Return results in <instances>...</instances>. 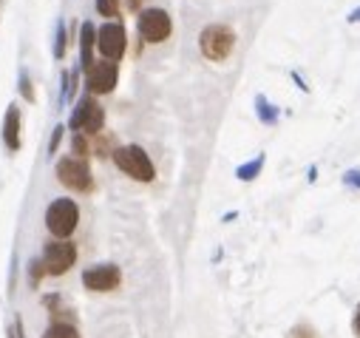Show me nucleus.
Masks as SVG:
<instances>
[{"label":"nucleus","instance_id":"obj_1","mask_svg":"<svg viewBox=\"0 0 360 338\" xmlns=\"http://www.w3.org/2000/svg\"><path fill=\"white\" fill-rule=\"evenodd\" d=\"M236 49V32L224 23H210L199 35V51L210 63H224Z\"/></svg>","mask_w":360,"mask_h":338},{"label":"nucleus","instance_id":"obj_2","mask_svg":"<svg viewBox=\"0 0 360 338\" xmlns=\"http://www.w3.org/2000/svg\"><path fill=\"white\" fill-rule=\"evenodd\" d=\"M114 162H117V168L122 174H128L136 182H153V177H156V168H153L150 156L139 145H120V148H114Z\"/></svg>","mask_w":360,"mask_h":338},{"label":"nucleus","instance_id":"obj_3","mask_svg":"<svg viewBox=\"0 0 360 338\" xmlns=\"http://www.w3.org/2000/svg\"><path fill=\"white\" fill-rule=\"evenodd\" d=\"M68 128L74 131V134H85V137H97V134H103V128H105V111H103V106L97 103V97H82L79 103H77V108H74V114H71V120H68Z\"/></svg>","mask_w":360,"mask_h":338},{"label":"nucleus","instance_id":"obj_4","mask_svg":"<svg viewBox=\"0 0 360 338\" xmlns=\"http://www.w3.org/2000/svg\"><path fill=\"white\" fill-rule=\"evenodd\" d=\"M79 225V205L74 199H54L46 208V227L54 239H68Z\"/></svg>","mask_w":360,"mask_h":338},{"label":"nucleus","instance_id":"obj_5","mask_svg":"<svg viewBox=\"0 0 360 338\" xmlns=\"http://www.w3.org/2000/svg\"><path fill=\"white\" fill-rule=\"evenodd\" d=\"M57 180H60V185H65L74 194H91L94 191L91 168H88L85 159H77V156H65L57 162Z\"/></svg>","mask_w":360,"mask_h":338},{"label":"nucleus","instance_id":"obj_6","mask_svg":"<svg viewBox=\"0 0 360 338\" xmlns=\"http://www.w3.org/2000/svg\"><path fill=\"white\" fill-rule=\"evenodd\" d=\"M74 262H77V247L68 239H54L43 247L40 268L46 276H63L74 268Z\"/></svg>","mask_w":360,"mask_h":338},{"label":"nucleus","instance_id":"obj_7","mask_svg":"<svg viewBox=\"0 0 360 338\" xmlns=\"http://www.w3.org/2000/svg\"><path fill=\"white\" fill-rule=\"evenodd\" d=\"M136 29H139V37L148 40V43H165L173 32V20L165 9H145L139 12V20H136Z\"/></svg>","mask_w":360,"mask_h":338},{"label":"nucleus","instance_id":"obj_8","mask_svg":"<svg viewBox=\"0 0 360 338\" xmlns=\"http://www.w3.org/2000/svg\"><path fill=\"white\" fill-rule=\"evenodd\" d=\"M97 49H100V54L105 57V60H120L122 54H125V49H128V35H125V26L122 23H105V26H100L97 29Z\"/></svg>","mask_w":360,"mask_h":338},{"label":"nucleus","instance_id":"obj_9","mask_svg":"<svg viewBox=\"0 0 360 338\" xmlns=\"http://www.w3.org/2000/svg\"><path fill=\"white\" fill-rule=\"evenodd\" d=\"M117 77H120V65L111 63V60H103V63H94L85 71V86H88V92H91V97L111 94L114 86H117Z\"/></svg>","mask_w":360,"mask_h":338},{"label":"nucleus","instance_id":"obj_10","mask_svg":"<svg viewBox=\"0 0 360 338\" xmlns=\"http://www.w3.org/2000/svg\"><path fill=\"white\" fill-rule=\"evenodd\" d=\"M82 284L94 293H111L122 284V270L117 265H94L82 273Z\"/></svg>","mask_w":360,"mask_h":338},{"label":"nucleus","instance_id":"obj_11","mask_svg":"<svg viewBox=\"0 0 360 338\" xmlns=\"http://www.w3.org/2000/svg\"><path fill=\"white\" fill-rule=\"evenodd\" d=\"M94 49H97V29H94V23H82V29H79V65L85 71L94 65Z\"/></svg>","mask_w":360,"mask_h":338},{"label":"nucleus","instance_id":"obj_12","mask_svg":"<svg viewBox=\"0 0 360 338\" xmlns=\"http://www.w3.org/2000/svg\"><path fill=\"white\" fill-rule=\"evenodd\" d=\"M4 142L9 151H20V108L12 103L6 108V117H4Z\"/></svg>","mask_w":360,"mask_h":338},{"label":"nucleus","instance_id":"obj_13","mask_svg":"<svg viewBox=\"0 0 360 338\" xmlns=\"http://www.w3.org/2000/svg\"><path fill=\"white\" fill-rule=\"evenodd\" d=\"M43 338H79V332H77V327L68 324V321H54V324L43 332Z\"/></svg>","mask_w":360,"mask_h":338},{"label":"nucleus","instance_id":"obj_14","mask_svg":"<svg viewBox=\"0 0 360 338\" xmlns=\"http://www.w3.org/2000/svg\"><path fill=\"white\" fill-rule=\"evenodd\" d=\"M261 168H264V156H255L252 162H247V165H241V168H238L236 177H238L241 182H250V180H255V177L261 174Z\"/></svg>","mask_w":360,"mask_h":338},{"label":"nucleus","instance_id":"obj_15","mask_svg":"<svg viewBox=\"0 0 360 338\" xmlns=\"http://www.w3.org/2000/svg\"><path fill=\"white\" fill-rule=\"evenodd\" d=\"M91 151H94V148L88 145V137H85V134H74V137H71V154H77V159H85Z\"/></svg>","mask_w":360,"mask_h":338},{"label":"nucleus","instance_id":"obj_16","mask_svg":"<svg viewBox=\"0 0 360 338\" xmlns=\"http://www.w3.org/2000/svg\"><path fill=\"white\" fill-rule=\"evenodd\" d=\"M287 338H321V335H318V330H315L312 324L301 321V324H295V327L287 332Z\"/></svg>","mask_w":360,"mask_h":338},{"label":"nucleus","instance_id":"obj_17","mask_svg":"<svg viewBox=\"0 0 360 338\" xmlns=\"http://www.w3.org/2000/svg\"><path fill=\"white\" fill-rule=\"evenodd\" d=\"M65 43H68V37H65V23L60 20V23H57V37H54V57H57V60L65 57Z\"/></svg>","mask_w":360,"mask_h":338},{"label":"nucleus","instance_id":"obj_18","mask_svg":"<svg viewBox=\"0 0 360 338\" xmlns=\"http://www.w3.org/2000/svg\"><path fill=\"white\" fill-rule=\"evenodd\" d=\"M97 12L103 18H117L120 15V0H97Z\"/></svg>","mask_w":360,"mask_h":338},{"label":"nucleus","instance_id":"obj_19","mask_svg":"<svg viewBox=\"0 0 360 338\" xmlns=\"http://www.w3.org/2000/svg\"><path fill=\"white\" fill-rule=\"evenodd\" d=\"M255 106H258V114H261V120H264V123H276V120H278V114L273 111V106H269L264 97H258V100H255Z\"/></svg>","mask_w":360,"mask_h":338},{"label":"nucleus","instance_id":"obj_20","mask_svg":"<svg viewBox=\"0 0 360 338\" xmlns=\"http://www.w3.org/2000/svg\"><path fill=\"white\" fill-rule=\"evenodd\" d=\"M20 94H23L29 103H34V89H32V80H29L26 71H20Z\"/></svg>","mask_w":360,"mask_h":338},{"label":"nucleus","instance_id":"obj_21","mask_svg":"<svg viewBox=\"0 0 360 338\" xmlns=\"http://www.w3.org/2000/svg\"><path fill=\"white\" fill-rule=\"evenodd\" d=\"M63 125H57L54 128V134H51V142H49V154H57V145H60V139H63Z\"/></svg>","mask_w":360,"mask_h":338},{"label":"nucleus","instance_id":"obj_22","mask_svg":"<svg viewBox=\"0 0 360 338\" xmlns=\"http://www.w3.org/2000/svg\"><path fill=\"white\" fill-rule=\"evenodd\" d=\"M352 332L360 338V304H357V310H354V315H352Z\"/></svg>","mask_w":360,"mask_h":338},{"label":"nucleus","instance_id":"obj_23","mask_svg":"<svg viewBox=\"0 0 360 338\" xmlns=\"http://www.w3.org/2000/svg\"><path fill=\"white\" fill-rule=\"evenodd\" d=\"M346 185H357L360 188V171H349L346 174Z\"/></svg>","mask_w":360,"mask_h":338},{"label":"nucleus","instance_id":"obj_24","mask_svg":"<svg viewBox=\"0 0 360 338\" xmlns=\"http://www.w3.org/2000/svg\"><path fill=\"white\" fill-rule=\"evenodd\" d=\"M128 9L131 12H142V0H128Z\"/></svg>","mask_w":360,"mask_h":338}]
</instances>
